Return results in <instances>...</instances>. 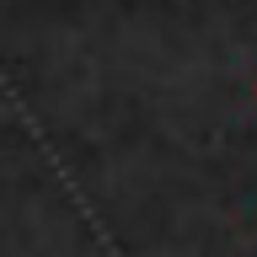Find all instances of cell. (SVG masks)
Listing matches in <instances>:
<instances>
[]
</instances>
